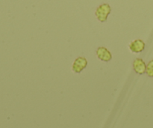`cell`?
Masks as SVG:
<instances>
[{"label":"cell","instance_id":"obj_4","mask_svg":"<svg viewBox=\"0 0 153 128\" xmlns=\"http://www.w3.org/2000/svg\"><path fill=\"white\" fill-rule=\"evenodd\" d=\"M145 42L141 39H136L129 43V49L133 53H140L145 49Z\"/></svg>","mask_w":153,"mask_h":128},{"label":"cell","instance_id":"obj_3","mask_svg":"<svg viewBox=\"0 0 153 128\" xmlns=\"http://www.w3.org/2000/svg\"><path fill=\"white\" fill-rule=\"evenodd\" d=\"M96 53H97V58L101 60L102 61H104V62L110 61L113 58L111 52L105 46H100V47L97 48Z\"/></svg>","mask_w":153,"mask_h":128},{"label":"cell","instance_id":"obj_5","mask_svg":"<svg viewBox=\"0 0 153 128\" xmlns=\"http://www.w3.org/2000/svg\"><path fill=\"white\" fill-rule=\"evenodd\" d=\"M133 69L137 74L142 75L146 73V64L142 58H137L133 61Z\"/></svg>","mask_w":153,"mask_h":128},{"label":"cell","instance_id":"obj_1","mask_svg":"<svg viewBox=\"0 0 153 128\" xmlns=\"http://www.w3.org/2000/svg\"><path fill=\"white\" fill-rule=\"evenodd\" d=\"M111 12V7L110 4L107 3H103L98 6L95 11V16L100 22H105L107 21Z\"/></svg>","mask_w":153,"mask_h":128},{"label":"cell","instance_id":"obj_2","mask_svg":"<svg viewBox=\"0 0 153 128\" xmlns=\"http://www.w3.org/2000/svg\"><path fill=\"white\" fill-rule=\"evenodd\" d=\"M88 66V60L86 58L79 56L75 59L72 65V70L75 73H80Z\"/></svg>","mask_w":153,"mask_h":128},{"label":"cell","instance_id":"obj_6","mask_svg":"<svg viewBox=\"0 0 153 128\" xmlns=\"http://www.w3.org/2000/svg\"><path fill=\"white\" fill-rule=\"evenodd\" d=\"M146 73L149 77H153V60H151L146 64Z\"/></svg>","mask_w":153,"mask_h":128}]
</instances>
